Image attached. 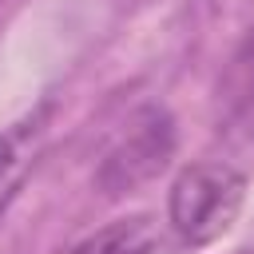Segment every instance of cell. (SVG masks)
<instances>
[{"label": "cell", "mask_w": 254, "mask_h": 254, "mask_svg": "<svg viewBox=\"0 0 254 254\" xmlns=\"http://www.w3.org/2000/svg\"><path fill=\"white\" fill-rule=\"evenodd\" d=\"M175 155V123L163 107H143L127 119V127L107 147L95 183L107 198L131 194L143 183H151Z\"/></svg>", "instance_id": "cell-2"}, {"label": "cell", "mask_w": 254, "mask_h": 254, "mask_svg": "<svg viewBox=\"0 0 254 254\" xmlns=\"http://www.w3.org/2000/svg\"><path fill=\"white\" fill-rule=\"evenodd\" d=\"M246 202V175L222 159L190 163L167 190V222L187 246H210L222 238Z\"/></svg>", "instance_id": "cell-1"}, {"label": "cell", "mask_w": 254, "mask_h": 254, "mask_svg": "<svg viewBox=\"0 0 254 254\" xmlns=\"http://www.w3.org/2000/svg\"><path fill=\"white\" fill-rule=\"evenodd\" d=\"M218 131L230 147L254 151V28L230 52L218 79Z\"/></svg>", "instance_id": "cell-3"}, {"label": "cell", "mask_w": 254, "mask_h": 254, "mask_svg": "<svg viewBox=\"0 0 254 254\" xmlns=\"http://www.w3.org/2000/svg\"><path fill=\"white\" fill-rule=\"evenodd\" d=\"M155 242H159L155 222L147 214H131L87 234L83 242L71 246V254H155Z\"/></svg>", "instance_id": "cell-5"}, {"label": "cell", "mask_w": 254, "mask_h": 254, "mask_svg": "<svg viewBox=\"0 0 254 254\" xmlns=\"http://www.w3.org/2000/svg\"><path fill=\"white\" fill-rule=\"evenodd\" d=\"M44 131H48V111H36V115L12 123L8 131H0V218L12 206V198L20 194L24 179L32 175L40 147H44Z\"/></svg>", "instance_id": "cell-4"}]
</instances>
